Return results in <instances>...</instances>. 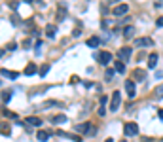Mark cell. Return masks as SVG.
Returning a JSON list of instances; mask_svg holds the SVG:
<instances>
[{
	"mask_svg": "<svg viewBox=\"0 0 163 142\" xmlns=\"http://www.w3.org/2000/svg\"><path fill=\"white\" fill-rule=\"evenodd\" d=\"M108 2H118V0H108Z\"/></svg>",
	"mask_w": 163,
	"mask_h": 142,
	"instance_id": "f1b7e54d",
	"label": "cell"
},
{
	"mask_svg": "<svg viewBox=\"0 0 163 142\" xmlns=\"http://www.w3.org/2000/svg\"><path fill=\"white\" fill-rule=\"evenodd\" d=\"M0 135H4V136H10V135H12V129H10L8 123H0Z\"/></svg>",
	"mask_w": 163,
	"mask_h": 142,
	"instance_id": "7c38bea8",
	"label": "cell"
},
{
	"mask_svg": "<svg viewBox=\"0 0 163 142\" xmlns=\"http://www.w3.org/2000/svg\"><path fill=\"white\" fill-rule=\"evenodd\" d=\"M159 112V119H163V110H157Z\"/></svg>",
	"mask_w": 163,
	"mask_h": 142,
	"instance_id": "4316f807",
	"label": "cell"
},
{
	"mask_svg": "<svg viewBox=\"0 0 163 142\" xmlns=\"http://www.w3.org/2000/svg\"><path fill=\"white\" fill-rule=\"evenodd\" d=\"M76 131H78V133H82V135H89V136H93V135L97 133V129H95L91 123H80V125H76Z\"/></svg>",
	"mask_w": 163,
	"mask_h": 142,
	"instance_id": "6da1fadb",
	"label": "cell"
},
{
	"mask_svg": "<svg viewBox=\"0 0 163 142\" xmlns=\"http://www.w3.org/2000/svg\"><path fill=\"white\" fill-rule=\"evenodd\" d=\"M112 76H114V70L108 68V70H106V74H104V78H106V80H112Z\"/></svg>",
	"mask_w": 163,
	"mask_h": 142,
	"instance_id": "cb8c5ba5",
	"label": "cell"
},
{
	"mask_svg": "<svg viewBox=\"0 0 163 142\" xmlns=\"http://www.w3.org/2000/svg\"><path fill=\"white\" fill-rule=\"evenodd\" d=\"M125 91H127L129 99H135V82L133 80H127L125 82Z\"/></svg>",
	"mask_w": 163,
	"mask_h": 142,
	"instance_id": "8992f818",
	"label": "cell"
},
{
	"mask_svg": "<svg viewBox=\"0 0 163 142\" xmlns=\"http://www.w3.org/2000/svg\"><path fill=\"white\" fill-rule=\"evenodd\" d=\"M129 57H131V49H129V48H123V49H119V51H118V61L127 63Z\"/></svg>",
	"mask_w": 163,
	"mask_h": 142,
	"instance_id": "277c9868",
	"label": "cell"
},
{
	"mask_svg": "<svg viewBox=\"0 0 163 142\" xmlns=\"http://www.w3.org/2000/svg\"><path fill=\"white\" fill-rule=\"evenodd\" d=\"M51 121L53 123H64V121H67V116H64V114H57V116L51 117Z\"/></svg>",
	"mask_w": 163,
	"mask_h": 142,
	"instance_id": "9a60e30c",
	"label": "cell"
},
{
	"mask_svg": "<svg viewBox=\"0 0 163 142\" xmlns=\"http://www.w3.org/2000/svg\"><path fill=\"white\" fill-rule=\"evenodd\" d=\"M154 97H156V99H163V83L157 85L156 89H154Z\"/></svg>",
	"mask_w": 163,
	"mask_h": 142,
	"instance_id": "e0dca14e",
	"label": "cell"
},
{
	"mask_svg": "<svg viewBox=\"0 0 163 142\" xmlns=\"http://www.w3.org/2000/svg\"><path fill=\"white\" fill-rule=\"evenodd\" d=\"M27 125L40 127V125H42V119H40V117H34V116H30V117H27Z\"/></svg>",
	"mask_w": 163,
	"mask_h": 142,
	"instance_id": "30bf717a",
	"label": "cell"
},
{
	"mask_svg": "<svg viewBox=\"0 0 163 142\" xmlns=\"http://www.w3.org/2000/svg\"><path fill=\"white\" fill-rule=\"evenodd\" d=\"M123 142H125V140H123Z\"/></svg>",
	"mask_w": 163,
	"mask_h": 142,
	"instance_id": "f546056e",
	"label": "cell"
},
{
	"mask_svg": "<svg viewBox=\"0 0 163 142\" xmlns=\"http://www.w3.org/2000/svg\"><path fill=\"white\" fill-rule=\"evenodd\" d=\"M104 114H106V110H104V106H101V108H99V116H104Z\"/></svg>",
	"mask_w": 163,
	"mask_h": 142,
	"instance_id": "d4e9b609",
	"label": "cell"
},
{
	"mask_svg": "<svg viewBox=\"0 0 163 142\" xmlns=\"http://www.w3.org/2000/svg\"><path fill=\"white\" fill-rule=\"evenodd\" d=\"M135 78H138V80H144V78H146L144 70H138V68H137V70H135Z\"/></svg>",
	"mask_w": 163,
	"mask_h": 142,
	"instance_id": "603a6c76",
	"label": "cell"
},
{
	"mask_svg": "<svg viewBox=\"0 0 163 142\" xmlns=\"http://www.w3.org/2000/svg\"><path fill=\"white\" fill-rule=\"evenodd\" d=\"M123 133H125L127 136H135V135L138 133V125H137V123H125V125H123Z\"/></svg>",
	"mask_w": 163,
	"mask_h": 142,
	"instance_id": "3957f363",
	"label": "cell"
},
{
	"mask_svg": "<svg viewBox=\"0 0 163 142\" xmlns=\"http://www.w3.org/2000/svg\"><path fill=\"white\" fill-rule=\"evenodd\" d=\"M123 36H125V38H133V36H135V27H133V25L125 27V29H123Z\"/></svg>",
	"mask_w": 163,
	"mask_h": 142,
	"instance_id": "4fadbf2b",
	"label": "cell"
},
{
	"mask_svg": "<svg viewBox=\"0 0 163 142\" xmlns=\"http://www.w3.org/2000/svg\"><path fill=\"white\" fill-rule=\"evenodd\" d=\"M36 136H38L40 142H46V140L49 138V133H48V131H38V135H36Z\"/></svg>",
	"mask_w": 163,
	"mask_h": 142,
	"instance_id": "2e32d148",
	"label": "cell"
},
{
	"mask_svg": "<svg viewBox=\"0 0 163 142\" xmlns=\"http://www.w3.org/2000/svg\"><path fill=\"white\" fill-rule=\"evenodd\" d=\"M127 12H129V6H127V4H118V6L112 10V13L118 15V17H119V15H125Z\"/></svg>",
	"mask_w": 163,
	"mask_h": 142,
	"instance_id": "5b68a950",
	"label": "cell"
},
{
	"mask_svg": "<svg viewBox=\"0 0 163 142\" xmlns=\"http://www.w3.org/2000/svg\"><path fill=\"white\" fill-rule=\"evenodd\" d=\"M116 72H125V63H122V61H116Z\"/></svg>",
	"mask_w": 163,
	"mask_h": 142,
	"instance_id": "ffe728a7",
	"label": "cell"
},
{
	"mask_svg": "<svg viewBox=\"0 0 163 142\" xmlns=\"http://www.w3.org/2000/svg\"><path fill=\"white\" fill-rule=\"evenodd\" d=\"M55 32H57V29L53 27V25H48V27H46V34H48L49 38H53V36H55Z\"/></svg>",
	"mask_w": 163,
	"mask_h": 142,
	"instance_id": "ac0fdd59",
	"label": "cell"
},
{
	"mask_svg": "<svg viewBox=\"0 0 163 142\" xmlns=\"http://www.w3.org/2000/svg\"><path fill=\"white\" fill-rule=\"evenodd\" d=\"M156 64H157V53H152V55L148 57V67L156 68Z\"/></svg>",
	"mask_w": 163,
	"mask_h": 142,
	"instance_id": "5bb4252c",
	"label": "cell"
},
{
	"mask_svg": "<svg viewBox=\"0 0 163 142\" xmlns=\"http://www.w3.org/2000/svg\"><path fill=\"white\" fill-rule=\"evenodd\" d=\"M157 27H163V17H159V19H157Z\"/></svg>",
	"mask_w": 163,
	"mask_h": 142,
	"instance_id": "484cf974",
	"label": "cell"
},
{
	"mask_svg": "<svg viewBox=\"0 0 163 142\" xmlns=\"http://www.w3.org/2000/svg\"><path fill=\"white\" fill-rule=\"evenodd\" d=\"M99 44H101V40L97 38V36H93V38H89V40H87V46H89V48H97Z\"/></svg>",
	"mask_w": 163,
	"mask_h": 142,
	"instance_id": "d6986e66",
	"label": "cell"
},
{
	"mask_svg": "<svg viewBox=\"0 0 163 142\" xmlns=\"http://www.w3.org/2000/svg\"><path fill=\"white\" fill-rule=\"evenodd\" d=\"M36 72H38L36 64H32V63H30V64H27V68H25L23 74H25V76H32V74H36Z\"/></svg>",
	"mask_w": 163,
	"mask_h": 142,
	"instance_id": "8fae6325",
	"label": "cell"
},
{
	"mask_svg": "<svg viewBox=\"0 0 163 142\" xmlns=\"http://www.w3.org/2000/svg\"><path fill=\"white\" fill-rule=\"evenodd\" d=\"M104 142H114V140H112V138H106V140H104Z\"/></svg>",
	"mask_w": 163,
	"mask_h": 142,
	"instance_id": "83f0119b",
	"label": "cell"
},
{
	"mask_svg": "<svg viewBox=\"0 0 163 142\" xmlns=\"http://www.w3.org/2000/svg\"><path fill=\"white\" fill-rule=\"evenodd\" d=\"M0 74H2L4 78H10V80H17V78H19V74H17V72H12V70H6V68H2V70H0Z\"/></svg>",
	"mask_w": 163,
	"mask_h": 142,
	"instance_id": "9c48e42d",
	"label": "cell"
},
{
	"mask_svg": "<svg viewBox=\"0 0 163 142\" xmlns=\"http://www.w3.org/2000/svg\"><path fill=\"white\" fill-rule=\"evenodd\" d=\"M48 72H49V64H42V68L38 70V74L42 76V78H44V76H46Z\"/></svg>",
	"mask_w": 163,
	"mask_h": 142,
	"instance_id": "44dd1931",
	"label": "cell"
},
{
	"mask_svg": "<svg viewBox=\"0 0 163 142\" xmlns=\"http://www.w3.org/2000/svg\"><path fill=\"white\" fill-rule=\"evenodd\" d=\"M119 104H122V93H119V91H114V93H112V99H110V112H118Z\"/></svg>",
	"mask_w": 163,
	"mask_h": 142,
	"instance_id": "7a4b0ae2",
	"label": "cell"
},
{
	"mask_svg": "<svg viewBox=\"0 0 163 142\" xmlns=\"http://www.w3.org/2000/svg\"><path fill=\"white\" fill-rule=\"evenodd\" d=\"M10 99H12V91H4L2 93V102H10Z\"/></svg>",
	"mask_w": 163,
	"mask_h": 142,
	"instance_id": "7402d4cb",
	"label": "cell"
},
{
	"mask_svg": "<svg viewBox=\"0 0 163 142\" xmlns=\"http://www.w3.org/2000/svg\"><path fill=\"white\" fill-rule=\"evenodd\" d=\"M97 59H99V63H101V64H108V63L112 61V53H108V51H101Z\"/></svg>",
	"mask_w": 163,
	"mask_h": 142,
	"instance_id": "ba28073f",
	"label": "cell"
},
{
	"mask_svg": "<svg viewBox=\"0 0 163 142\" xmlns=\"http://www.w3.org/2000/svg\"><path fill=\"white\" fill-rule=\"evenodd\" d=\"M152 44H154L152 38H137L135 40V46H138V48H150Z\"/></svg>",
	"mask_w": 163,
	"mask_h": 142,
	"instance_id": "52a82bcc",
	"label": "cell"
}]
</instances>
